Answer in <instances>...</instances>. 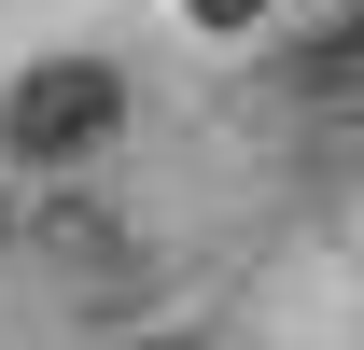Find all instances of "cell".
I'll list each match as a JSON object with an SVG mask.
<instances>
[{"label":"cell","instance_id":"obj_1","mask_svg":"<svg viewBox=\"0 0 364 350\" xmlns=\"http://www.w3.org/2000/svg\"><path fill=\"white\" fill-rule=\"evenodd\" d=\"M127 127V70L112 56H28L0 85V169H85Z\"/></svg>","mask_w":364,"mask_h":350},{"label":"cell","instance_id":"obj_2","mask_svg":"<svg viewBox=\"0 0 364 350\" xmlns=\"http://www.w3.org/2000/svg\"><path fill=\"white\" fill-rule=\"evenodd\" d=\"M182 14H196V28H210V43H238V28H252V14H267V0H182Z\"/></svg>","mask_w":364,"mask_h":350}]
</instances>
